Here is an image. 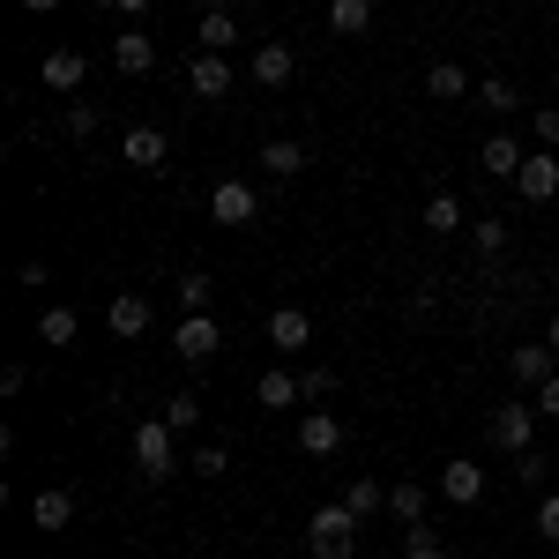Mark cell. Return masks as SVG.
<instances>
[{
  "instance_id": "cell-39",
  "label": "cell",
  "mask_w": 559,
  "mask_h": 559,
  "mask_svg": "<svg viewBox=\"0 0 559 559\" xmlns=\"http://www.w3.org/2000/svg\"><path fill=\"white\" fill-rule=\"evenodd\" d=\"M545 344H552V358H559V313H552V329H545Z\"/></svg>"
},
{
  "instance_id": "cell-16",
  "label": "cell",
  "mask_w": 559,
  "mask_h": 559,
  "mask_svg": "<svg viewBox=\"0 0 559 559\" xmlns=\"http://www.w3.org/2000/svg\"><path fill=\"white\" fill-rule=\"evenodd\" d=\"M508 373H515V381L530 388V395H537V388H545V381H552V373H559V358H552V344H522L515 358H508Z\"/></svg>"
},
{
  "instance_id": "cell-33",
  "label": "cell",
  "mask_w": 559,
  "mask_h": 559,
  "mask_svg": "<svg viewBox=\"0 0 559 559\" xmlns=\"http://www.w3.org/2000/svg\"><path fill=\"white\" fill-rule=\"evenodd\" d=\"M299 381H306V403L321 411V403H329V388H336V373H329V366H306Z\"/></svg>"
},
{
  "instance_id": "cell-34",
  "label": "cell",
  "mask_w": 559,
  "mask_h": 559,
  "mask_svg": "<svg viewBox=\"0 0 559 559\" xmlns=\"http://www.w3.org/2000/svg\"><path fill=\"white\" fill-rule=\"evenodd\" d=\"M60 128H68V134H97V112H90V105H68Z\"/></svg>"
},
{
  "instance_id": "cell-38",
  "label": "cell",
  "mask_w": 559,
  "mask_h": 559,
  "mask_svg": "<svg viewBox=\"0 0 559 559\" xmlns=\"http://www.w3.org/2000/svg\"><path fill=\"white\" fill-rule=\"evenodd\" d=\"M537 418H559V373L545 388H537Z\"/></svg>"
},
{
  "instance_id": "cell-14",
  "label": "cell",
  "mask_w": 559,
  "mask_h": 559,
  "mask_svg": "<svg viewBox=\"0 0 559 559\" xmlns=\"http://www.w3.org/2000/svg\"><path fill=\"white\" fill-rule=\"evenodd\" d=\"M105 329H112L120 344H134V336H150V299H134V292H120V299L105 306Z\"/></svg>"
},
{
  "instance_id": "cell-24",
  "label": "cell",
  "mask_w": 559,
  "mask_h": 559,
  "mask_svg": "<svg viewBox=\"0 0 559 559\" xmlns=\"http://www.w3.org/2000/svg\"><path fill=\"white\" fill-rule=\"evenodd\" d=\"M388 515L403 522V530H426V485H395L388 492Z\"/></svg>"
},
{
  "instance_id": "cell-12",
  "label": "cell",
  "mask_w": 559,
  "mask_h": 559,
  "mask_svg": "<svg viewBox=\"0 0 559 559\" xmlns=\"http://www.w3.org/2000/svg\"><path fill=\"white\" fill-rule=\"evenodd\" d=\"M31 522H38L45 537H60V530L75 522V492H68V485H45L38 500H31Z\"/></svg>"
},
{
  "instance_id": "cell-20",
  "label": "cell",
  "mask_w": 559,
  "mask_h": 559,
  "mask_svg": "<svg viewBox=\"0 0 559 559\" xmlns=\"http://www.w3.org/2000/svg\"><path fill=\"white\" fill-rule=\"evenodd\" d=\"M38 336L52 350H68L75 336H83V313H75V306H45V313H38Z\"/></svg>"
},
{
  "instance_id": "cell-1",
  "label": "cell",
  "mask_w": 559,
  "mask_h": 559,
  "mask_svg": "<svg viewBox=\"0 0 559 559\" xmlns=\"http://www.w3.org/2000/svg\"><path fill=\"white\" fill-rule=\"evenodd\" d=\"M134 471L150 477V485L179 477V448H173V426H165V418H142V426H134Z\"/></svg>"
},
{
  "instance_id": "cell-29",
  "label": "cell",
  "mask_w": 559,
  "mask_h": 559,
  "mask_svg": "<svg viewBox=\"0 0 559 559\" xmlns=\"http://www.w3.org/2000/svg\"><path fill=\"white\" fill-rule=\"evenodd\" d=\"M157 418H165L173 432H187V426H202V403H194V395H173V403H165Z\"/></svg>"
},
{
  "instance_id": "cell-15",
  "label": "cell",
  "mask_w": 559,
  "mask_h": 559,
  "mask_svg": "<svg viewBox=\"0 0 559 559\" xmlns=\"http://www.w3.org/2000/svg\"><path fill=\"white\" fill-rule=\"evenodd\" d=\"M440 492H448L455 508H477V500H485V471H477L471 455H455V463L440 471Z\"/></svg>"
},
{
  "instance_id": "cell-3",
  "label": "cell",
  "mask_w": 559,
  "mask_h": 559,
  "mask_svg": "<svg viewBox=\"0 0 559 559\" xmlns=\"http://www.w3.org/2000/svg\"><path fill=\"white\" fill-rule=\"evenodd\" d=\"M210 216L224 224V231H239V224H254V216H261V187H254V179H216V194H210Z\"/></svg>"
},
{
  "instance_id": "cell-26",
  "label": "cell",
  "mask_w": 559,
  "mask_h": 559,
  "mask_svg": "<svg viewBox=\"0 0 559 559\" xmlns=\"http://www.w3.org/2000/svg\"><path fill=\"white\" fill-rule=\"evenodd\" d=\"M344 508H350V515H358V522H366V515H381V508H388V485H373V477H350Z\"/></svg>"
},
{
  "instance_id": "cell-9",
  "label": "cell",
  "mask_w": 559,
  "mask_h": 559,
  "mask_svg": "<svg viewBox=\"0 0 559 559\" xmlns=\"http://www.w3.org/2000/svg\"><path fill=\"white\" fill-rule=\"evenodd\" d=\"M515 187H522V202H552V194H559V157H552V150H537V157H522Z\"/></svg>"
},
{
  "instance_id": "cell-19",
  "label": "cell",
  "mask_w": 559,
  "mask_h": 559,
  "mask_svg": "<svg viewBox=\"0 0 559 559\" xmlns=\"http://www.w3.org/2000/svg\"><path fill=\"white\" fill-rule=\"evenodd\" d=\"M329 31L336 38H366L373 31V0H329Z\"/></svg>"
},
{
  "instance_id": "cell-30",
  "label": "cell",
  "mask_w": 559,
  "mask_h": 559,
  "mask_svg": "<svg viewBox=\"0 0 559 559\" xmlns=\"http://www.w3.org/2000/svg\"><path fill=\"white\" fill-rule=\"evenodd\" d=\"M471 247H477V254H500V247H508V224H500V216L471 224Z\"/></svg>"
},
{
  "instance_id": "cell-32",
  "label": "cell",
  "mask_w": 559,
  "mask_h": 559,
  "mask_svg": "<svg viewBox=\"0 0 559 559\" xmlns=\"http://www.w3.org/2000/svg\"><path fill=\"white\" fill-rule=\"evenodd\" d=\"M477 105H485V112H515V83H500V75L477 83Z\"/></svg>"
},
{
  "instance_id": "cell-31",
  "label": "cell",
  "mask_w": 559,
  "mask_h": 559,
  "mask_svg": "<svg viewBox=\"0 0 559 559\" xmlns=\"http://www.w3.org/2000/svg\"><path fill=\"white\" fill-rule=\"evenodd\" d=\"M403 559H455V552H448L432 530H411V537H403Z\"/></svg>"
},
{
  "instance_id": "cell-11",
  "label": "cell",
  "mask_w": 559,
  "mask_h": 559,
  "mask_svg": "<svg viewBox=\"0 0 559 559\" xmlns=\"http://www.w3.org/2000/svg\"><path fill=\"white\" fill-rule=\"evenodd\" d=\"M299 448L306 455H336V448H344V418H336V411H306L299 418Z\"/></svg>"
},
{
  "instance_id": "cell-23",
  "label": "cell",
  "mask_w": 559,
  "mask_h": 559,
  "mask_svg": "<svg viewBox=\"0 0 559 559\" xmlns=\"http://www.w3.org/2000/svg\"><path fill=\"white\" fill-rule=\"evenodd\" d=\"M261 173H269V179H299L306 173V150H299V142H261Z\"/></svg>"
},
{
  "instance_id": "cell-37",
  "label": "cell",
  "mask_w": 559,
  "mask_h": 559,
  "mask_svg": "<svg viewBox=\"0 0 559 559\" xmlns=\"http://www.w3.org/2000/svg\"><path fill=\"white\" fill-rule=\"evenodd\" d=\"M224 463H231L224 448H202V455H194V471H202V477H224Z\"/></svg>"
},
{
  "instance_id": "cell-4",
  "label": "cell",
  "mask_w": 559,
  "mask_h": 559,
  "mask_svg": "<svg viewBox=\"0 0 559 559\" xmlns=\"http://www.w3.org/2000/svg\"><path fill=\"white\" fill-rule=\"evenodd\" d=\"M485 432H492V448L530 455V440H537V403H500V411L485 418Z\"/></svg>"
},
{
  "instance_id": "cell-6",
  "label": "cell",
  "mask_w": 559,
  "mask_h": 559,
  "mask_svg": "<svg viewBox=\"0 0 559 559\" xmlns=\"http://www.w3.org/2000/svg\"><path fill=\"white\" fill-rule=\"evenodd\" d=\"M173 350L187 358V366H210L216 350H224V336H216L210 313H187V321H179V336H173Z\"/></svg>"
},
{
  "instance_id": "cell-25",
  "label": "cell",
  "mask_w": 559,
  "mask_h": 559,
  "mask_svg": "<svg viewBox=\"0 0 559 559\" xmlns=\"http://www.w3.org/2000/svg\"><path fill=\"white\" fill-rule=\"evenodd\" d=\"M426 90H432V97H463V90H471V68H463V60H432Z\"/></svg>"
},
{
  "instance_id": "cell-13",
  "label": "cell",
  "mask_w": 559,
  "mask_h": 559,
  "mask_svg": "<svg viewBox=\"0 0 559 559\" xmlns=\"http://www.w3.org/2000/svg\"><path fill=\"white\" fill-rule=\"evenodd\" d=\"M254 395H261V411H299L306 381H299V373H284V366H269V373L254 381Z\"/></svg>"
},
{
  "instance_id": "cell-2",
  "label": "cell",
  "mask_w": 559,
  "mask_h": 559,
  "mask_svg": "<svg viewBox=\"0 0 559 559\" xmlns=\"http://www.w3.org/2000/svg\"><path fill=\"white\" fill-rule=\"evenodd\" d=\"M306 545H313V559H350L358 552V515L350 508H321L306 522Z\"/></svg>"
},
{
  "instance_id": "cell-36",
  "label": "cell",
  "mask_w": 559,
  "mask_h": 559,
  "mask_svg": "<svg viewBox=\"0 0 559 559\" xmlns=\"http://www.w3.org/2000/svg\"><path fill=\"white\" fill-rule=\"evenodd\" d=\"M537 537H559V492H552V500H537Z\"/></svg>"
},
{
  "instance_id": "cell-28",
  "label": "cell",
  "mask_w": 559,
  "mask_h": 559,
  "mask_svg": "<svg viewBox=\"0 0 559 559\" xmlns=\"http://www.w3.org/2000/svg\"><path fill=\"white\" fill-rule=\"evenodd\" d=\"M426 231H440V239L463 231V202H455V194H432V202H426Z\"/></svg>"
},
{
  "instance_id": "cell-22",
  "label": "cell",
  "mask_w": 559,
  "mask_h": 559,
  "mask_svg": "<svg viewBox=\"0 0 559 559\" xmlns=\"http://www.w3.org/2000/svg\"><path fill=\"white\" fill-rule=\"evenodd\" d=\"M83 75H90L83 52H68V45H60V52H45V90H83Z\"/></svg>"
},
{
  "instance_id": "cell-17",
  "label": "cell",
  "mask_w": 559,
  "mask_h": 559,
  "mask_svg": "<svg viewBox=\"0 0 559 559\" xmlns=\"http://www.w3.org/2000/svg\"><path fill=\"white\" fill-rule=\"evenodd\" d=\"M477 165H485L492 179H515V173H522V142H515V134H485Z\"/></svg>"
},
{
  "instance_id": "cell-5",
  "label": "cell",
  "mask_w": 559,
  "mask_h": 559,
  "mask_svg": "<svg viewBox=\"0 0 559 559\" xmlns=\"http://www.w3.org/2000/svg\"><path fill=\"white\" fill-rule=\"evenodd\" d=\"M231 83H239V68H231L224 52H194V60H187V90H194V97H231Z\"/></svg>"
},
{
  "instance_id": "cell-21",
  "label": "cell",
  "mask_w": 559,
  "mask_h": 559,
  "mask_svg": "<svg viewBox=\"0 0 559 559\" xmlns=\"http://www.w3.org/2000/svg\"><path fill=\"white\" fill-rule=\"evenodd\" d=\"M247 68H254V83L284 90V83H292V68H299V60H292V45H261V52L247 60Z\"/></svg>"
},
{
  "instance_id": "cell-7",
  "label": "cell",
  "mask_w": 559,
  "mask_h": 559,
  "mask_svg": "<svg viewBox=\"0 0 559 559\" xmlns=\"http://www.w3.org/2000/svg\"><path fill=\"white\" fill-rule=\"evenodd\" d=\"M269 344L284 350V358H299V350L313 344V313H306V306H276V313H269Z\"/></svg>"
},
{
  "instance_id": "cell-35",
  "label": "cell",
  "mask_w": 559,
  "mask_h": 559,
  "mask_svg": "<svg viewBox=\"0 0 559 559\" xmlns=\"http://www.w3.org/2000/svg\"><path fill=\"white\" fill-rule=\"evenodd\" d=\"M530 128H537V142H545V150H559V105H545V112H537Z\"/></svg>"
},
{
  "instance_id": "cell-10",
  "label": "cell",
  "mask_w": 559,
  "mask_h": 559,
  "mask_svg": "<svg viewBox=\"0 0 559 559\" xmlns=\"http://www.w3.org/2000/svg\"><path fill=\"white\" fill-rule=\"evenodd\" d=\"M120 157H128L134 173H157V165L173 157V142H165V128H128V142H120Z\"/></svg>"
},
{
  "instance_id": "cell-8",
  "label": "cell",
  "mask_w": 559,
  "mask_h": 559,
  "mask_svg": "<svg viewBox=\"0 0 559 559\" xmlns=\"http://www.w3.org/2000/svg\"><path fill=\"white\" fill-rule=\"evenodd\" d=\"M105 60H112L120 75H150V68H157V38H150V31H120Z\"/></svg>"
},
{
  "instance_id": "cell-27",
  "label": "cell",
  "mask_w": 559,
  "mask_h": 559,
  "mask_svg": "<svg viewBox=\"0 0 559 559\" xmlns=\"http://www.w3.org/2000/svg\"><path fill=\"white\" fill-rule=\"evenodd\" d=\"M210 299H216V276L210 269H187V276H179V306H187V313H210Z\"/></svg>"
},
{
  "instance_id": "cell-18",
  "label": "cell",
  "mask_w": 559,
  "mask_h": 559,
  "mask_svg": "<svg viewBox=\"0 0 559 559\" xmlns=\"http://www.w3.org/2000/svg\"><path fill=\"white\" fill-rule=\"evenodd\" d=\"M194 38H202V52H231V45H239V15H231V8H210V15L194 23Z\"/></svg>"
}]
</instances>
